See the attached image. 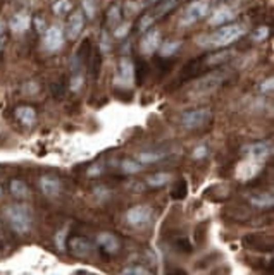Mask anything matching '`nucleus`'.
<instances>
[{
	"instance_id": "nucleus-6",
	"label": "nucleus",
	"mask_w": 274,
	"mask_h": 275,
	"mask_svg": "<svg viewBox=\"0 0 274 275\" xmlns=\"http://www.w3.org/2000/svg\"><path fill=\"white\" fill-rule=\"evenodd\" d=\"M224 76H226V74H224V72H221V71L210 72V74L204 76L202 80L197 81V85L193 86V91H197V95H204V93L214 91L224 81Z\"/></svg>"
},
{
	"instance_id": "nucleus-7",
	"label": "nucleus",
	"mask_w": 274,
	"mask_h": 275,
	"mask_svg": "<svg viewBox=\"0 0 274 275\" xmlns=\"http://www.w3.org/2000/svg\"><path fill=\"white\" fill-rule=\"evenodd\" d=\"M64 45V33L61 26H50L43 33V47L48 52H57Z\"/></svg>"
},
{
	"instance_id": "nucleus-19",
	"label": "nucleus",
	"mask_w": 274,
	"mask_h": 275,
	"mask_svg": "<svg viewBox=\"0 0 274 275\" xmlns=\"http://www.w3.org/2000/svg\"><path fill=\"white\" fill-rule=\"evenodd\" d=\"M178 2L179 0H160V4L154 9V12H150V14L154 16V19H159V17H162L164 14H168L169 11H173V9L178 6Z\"/></svg>"
},
{
	"instance_id": "nucleus-26",
	"label": "nucleus",
	"mask_w": 274,
	"mask_h": 275,
	"mask_svg": "<svg viewBox=\"0 0 274 275\" xmlns=\"http://www.w3.org/2000/svg\"><path fill=\"white\" fill-rule=\"evenodd\" d=\"M107 23H109L111 26H114V28L121 23V11H119V7H117V6H112L109 9V12H107Z\"/></svg>"
},
{
	"instance_id": "nucleus-43",
	"label": "nucleus",
	"mask_w": 274,
	"mask_h": 275,
	"mask_svg": "<svg viewBox=\"0 0 274 275\" xmlns=\"http://www.w3.org/2000/svg\"><path fill=\"white\" fill-rule=\"evenodd\" d=\"M2 47H4V38L0 36V50H2Z\"/></svg>"
},
{
	"instance_id": "nucleus-28",
	"label": "nucleus",
	"mask_w": 274,
	"mask_h": 275,
	"mask_svg": "<svg viewBox=\"0 0 274 275\" xmlns=\"http://www.w3.org/2000/svg\"><path fill=\"white\" fill-rule=\"evenodd\" d=\"M121 167H123V170L126 174H136V172L141 170V165L135 160H124L123 164H121Z\"/></svg>"
},
{
	"instance_id": "nucleus-15",
	"label": "nucleus",
	"mask_w": 274,
	"mask_h": 275,
	"mask_svg": "<svg viewBox=\"0 0 274 275\" xmlns=\"http://www.w3.org/2000/svg\"><path fill=\"white\" fill-rule=\"evenodd\" d=\"M247 153L250 155L252 160H264V159H267L269 153H271V145L264 143V141H261V143H253L250 146H247Z\"/></svg>"
},
{
	"instance_id": "nucleus-17",
	"label": "nucleus",
	"mask_w": 274,
	"mask_h": 275,
	"mask_svg": "<svg viewBox=\"0 0 274 275\" xmlns=\"http://www.w3.org/2000/svg\"><path fill=\"white\" fill-rule=\"evenodd\" d=\"M16 117L23 122L24 126H33L36 121V112L33 107L23 105V107H17L16 109Z\"/></svg>"
},
{
	"instance_id": "nucleus-9",
	"label": "nucleus",
	"mask_w": 274,
	"mask_h": 275,
	"mask_svg": "<svg viewBox=\"0 0 274 275\" xmlns=\"http://www.w3.org/2000/svg\"><path fill=\"white\" fill-rule=\"evenodd\" d=\"M67 246H69V251L78 258H88L92 253H94V244H92L86 238H81V235L71 238L69 243H67Z\"/></svg>"
},
{
	"instance_id": "nucleus-29",
	"label": "nucleus",
	"mask_w": 274,
	"mask_h": 275,
	"mask_svg": "<svg viewBox=\"0 0 274 275\" xmlns=\"http://www.w3.org/2000/svg\"><path fill=\"white\" fill-rule=\"evenodd\" d=\"M131 24L130 23H121L114 28V38H124L130 33Z\"/></svg>"
},
{
	"instance_id": "nucleus-30",
	"label": "nucleus",
	"mask_w": 274,
	"mask_h": 275,
	"mask_svg": "<svg viewBox=\"0 0 274 275\" xmlns=\"http://www.w3.org/2000/svg\"><path fill=\"white\" fill-rule=\"evenodd\" d=\"M66 234H67V229L59 230L56 234V244H57V249H61V251L66 249Z\"/></svg>"
},
{
	"instance_id": "nucleus-12",
	"label": "nucleus",
	"mask_w": 274,
	"mask_h": 275,
	"mask_svg": "<svg viewBox=\"0 0 274 275\" xmlns=\"http://www.w3.org/2000/svg\"><path fill=\"white\" fill-rule=\"evenodd\" d=\"M97 244L109 254H114L119 251V241H117L116 235H112L109 232H102L97 235Z\"/></svg>"
},
{
	"instance_id": "nucleus-40",
	"label": "nucleus",
	"mask_w": 274,
	"mask_h": 275,
	"mask_svg": "<svg viewBox=\"0 0 274 275\" xmlns=\"http://www.w3.org/2000/svg\"><path fill=\"white\" fill-rule=\"evenodd\" d=\"M102 48H104V50H107V48H109V40H107V34L105 33L102 34Z\"/></svg>"
},
{
	"instance_id": "nucleus-13",
	"label": "nucleus",
	"mask_w": 274,
	"mask_h": 275,
	"mask_svg": "<svg viewBox=\"0 0 274 275\" xmlns=\"http://www.w3.org/2000/svg\"><path fill=\"white\" fill-rule=\"evenodd\" d=\"M234 17V12L229 7H219L209 17V26H223Z\"/></svg>"
},
{
	"instance_id": "nucleus-41",
	"label": "nucleus",
	"mask_w": 274,
	"mask_h": 275,
	"mask_svg": "<svg viewBox=\"0 0 274 275\" xmlns=\"http://www.w3.org/2000/svg\"><path fill=\"white\" fill-rule=\"evenodd\" d=\"M29 90H31V91H36L38 86L35 85V83H31V85H24V91H29Z\"/></svg>"
},
{
	"instance_id": "nucleus-8",
	"label": "nucleus",
	"mask_w": 274,
	"mask_h": 275,
	"mask_svg": "<svg viewBox=\"0 0 274 275\" xmlns=\"http://www.w3.org/2000/svg\"><path fill=\"white\" fill-rule=\"evenodd\" d=\"M135 83V66L128 57H123L119 61V69L116 74V85L119 86H131Z\"/></svg>"
},
{
	"instance_id": "nucleus-10",
	"label": "nucleus",
	"mask_w": 274,
	"mask_h": 275,
	"mask_svg": "<svg viewBox=\"0 0 274 275\" xmlns=\"http://www.w3.org/2000/svg\"><path fill=\"white\" fill-rule=\"evenodd\" d=\"M83 28H85V16H83V12L81 11L72 12L69 21H67V28H66L67 38L76 40V38L80 36V33L83 31Z\"/></svg>"
},
{
	"instance_id": "nucleus-16",
	"label": "nucleus",
	"mask_w": 274,
	"mask_h": 275,
	"mask_svg": "<svg viewBox=\"0 0 274 275\" xmlns=\"http://www.w3.org/2000/svg\"><path fill=\"white\" fill-rule=\"evenodd\" d=\"M29 24H31V19H29L28 14L19 12V14H16V16L11 17V21H9V28H11L14 33H24L29 28Z\"/></svg>"
},
{
	"instance_id": "nucleus-14",
	"label": "nucleus",
	"mask_w": 274,
	"mask_h": 275,
	"mask_svg": "<svg viewBox=\"0 0 274 275\" xmlns=\"http://www.w3.org/2000/svg\"><path fill=\"white\" fill-rule=\"evenodd\" d=\"M40 188L43 191V194L53 198V196H57L59 191H61V183H59V179L53 178V175H43L40 179Z\"/></svg>"
},
{
	"instance_id": "nucleus-37",
	"label": "nucleus",
	"mask_w": 274,
	"mask_h": 275,
	"mask_svg": "<svg viewBox=\"0 0 274 275\" xmlns=\"http://www.w3.org/2000/svg\"><path fill=\"white\" fill-rule=\"evenodd\" d=\"M261 90H262L264 93H271V91H272V80H267L266 85L261 86Z\"/></svg>"
},
{
	"instance_id": "nucleus-22",
	"label": "nucleus",
	"mask_w": 274,
	"mask_h": 275,
	"mask_svg": "<svg viewBox=\"0 0 274 275\" xmlns=\"http://www.w3.org/2000/svg\"><path fill=\"white\" fill-rule=\"evenodd\" d=\"M169 179H171L169 174H166V172H159V174L150 175V178L147 179V184L152 186V188H160V186L168 184Z\"/></svg>"
},
{
	"instance_id": "nucleus-11",
	"label": "nucleus",
	"mask_w": 274,
	"mask_h": 275,
	"mask_svg": "<svg viewBox=\"0 0 274 275\" xmlns=\"http://www.w3.org/2000/svg\"><path fill=\"white\" fill-rule=\"evenodd\" d=\"M160 45V33L157 29H152V31H147L143 40H141L140 47H141V52L145 55H152L154 52H157V48Z\"/></svg>"
},
{
	"instance_id": "nucleus-3",
	"label": "nucleus",
	"mask_w": 274,
	"mask_h": 275,
	"mask_svg": "<svg viewBox=\"0 0 274 275\" xmlns=\"http://www.w3.org/2000/svg\"><path fill=\"white\" fill-rule=\"evenodd\" d=\"M209 0H195V2H192L185 9V14L181 16L179 24L181 26H190V24L204 19L205 16H209Z\"/></svg>"
},
{
	"instance_id": "nucleus-2",
	"label": "nucleus",
	"mask_w": 274,
	"mask_h": 275,
	"mask_svg": "<svg viewBox=\"0 0 274 275\" xmlns=\"http://www.w3.org/2000/svg\"><path fill=\"white\" fill-rule=\"evenodd\" d=\"M6 219L11 229L16 234H26L31 229V212L26 205H12L7 206L6 210Z\"/></svg>"
},
{
	"instance_id": "nucleus-25",
	"label": "nucleus",
	"mask_w": 274,
	"mask_h": 275,
	"mask_svg": "<svg viewBox=\"0 0 274 275\" xmlns=\"http://www.w3.org/2000/svg\"><path fill=\"white\" fill-rule=\"evenodd\" d=\"M121 275H154V272L143 267V265H131V267L124 268Z\"/></svg>"
},
{
	"instance_id": "nucleus-23",
	"label": "nucleus",
	"mask_w": 274,
	"mask_h": 275,
	"mask_svg": "<svg viewBox=\"0 0 274 275\" xmlns=\"http://www.w3.org/2000/svg\"><path fill=\"white\" fill-rule=\"evenodd\" d=\"M164 156L166 153H162V151H143V153L138 155V162H141V164H154V162L162 160Z\"/></svg>"
},
{
	"instance_id": "nucleus-38",
	"label": "nucleus",
	"mask_w": 274,
	"mask_h": 275,
	"mask_svg": "<svg viewBox=\"0 0 274 275\" xmlns=\"http://www.w3.org/2000/svg\"><path fill=\"white\" fill-rule=\"evenodd\" d=\"M100 170H102V169H100L99 165H94L90 170H88V175H97V174H100Z\"/></svg>"
},
{
	"instance_id": "nucleus-34",
	"label": "nucleus",
	"mask_w": 274,
	"mask_h": 275,
	"mask_svg": "<svg viewBox=\"0 0 274 275\" xmlns=\"http://www.w3.org/2000/svg\"><path fill=\"white\" fill-rule=\"evenodd\" d=\"M207 155V146H198V148H195L193 151V159H204V156Z\"/></svg>"
},
{
	"instance_id": "nucleus-24",
	"label": "nucleus",
	"mask_w": 274,
	"mask_h": 275,
	"mask_svg": "<svg viewBox=\"0 0 274 275\" xmlns=\"http://www.w3.org/2000/svg\"><path fill=\"white\" fill-rule=\"evenodd\" d=\"M71 9H72L71 0H57V2L52 6V11H53L56 16H66Z\"/></svg>"
},
{
	"instance_id": "nucleus-44",
	"label": "nucleus",
	"mask_w": 274,
	"mask_h": 275,
	"mask_svg": "<svg viewBox=\"0 0 274 275\" xmlns=\"http://www.w3.org/2000/svg\"><path fill=\"white\" fill-rule=\"evenodd\" d=\"M147 2H155V0H147Z\"/></svg>"
},
{
	"instance_id": "nucleus-4",
	"label": "nucleus",
	"mask_w": 274,
	"mask_h": 275,
	"mask_svg": "<svg viewBox=\"0 0 274 275\" xmlns=\"http://www.w3.org/2000/svg\"><path fill=\"white\" fill-rule=\"evenodd\" d=\"M152 215H154V212H152L150 206L136 205L126 212V222L135 229H145L152 222Z\"/></svg>"
},
{
	"instance_id": "nucleus-18",
	"label": "nucleus",
	"mask_w": 274,
	"mask_h": 275,
	"mask_svg": "<svg viewBox=\"0 0 274 275\" xmlns=\"http://www.w3.org/2000/svg\"><path fill=\"white\" fill-rule=\"evenodd\" d=\"M11 193L12 196H16L17 200H26L29 196V189L26 183H23L21 179H14L11 181Z\"/></svg>"
},
{
	"instance_id": "nucleus-35",
	"label": "nucleus",
	"mask_w": 274,
	"mask_h": 275,
	"mask_svg": "<svg viewBox=\"0 0 274 275\" xmlns=\"http://www.w3.org/2000/svg\"><path fill=\"white\" fill-rule=\"evenodd\" d=\"M228 57H231V53H229V52L217 53V55H214L212 58H210V64H214V62H223V61H226Z\"/></svg>"
},
{
	"instance_id": "nucleus-45",
	"label": "nucleus",
	"mask_w": 274,
	"mask_h": 275,
	"mask_svg": "<svg viewBox=\"0 0 274 275\" xmlns=\"http://www.w3.org/2000/svg\"><path fill=\"white\" fill-rule=\"evenodd\" d=\"M0 194H2V188H0Z\"/></svg>"
},
{
	"instance_id": "nucleus-20",
	"label": "nucleus",
	"mask_w": 274,
	"mask_h": 275,
	"mask_svg": "<svg viewBox=\"0 0 274 275\" xmlns=\"http://www.w3.org/2000/svg\"><path fill=\"white\" fill-rule=\"evenodd\" d=\"M179 47L181 42H164L162 45H159L157 50L160 53V57H171L179 50Z\"/></svg>"
},
{
	"instance_id": "nucleus-36",
	"label": "nucleus",
	"mask_w": 274,
	"mask_h": 275,
	"mask_svg": "<svg viewBox=\"0 0 274 275\" xmlns=\"http://www.w3.org/2000/svg\"><path fill=\"white\" fill-rule=\"evenodd\" d=\"M81 83H83V76L72 77V80H71V90H78V88L81 86Z\"/></svg>"
},
{
	"instance_id": "nucleus-33",
	"label": "nucleus",
	"mask_w": 274,
	"mask_h": 275,
	"mask_svg": "<svg viewBox=\"0 0 274 275\" xmlns=\"http://www.w3.org/2000/svg\"><path fill=\"white\" fill-rule=\"evenodd\" d=\"M35 26H36V31L38 33H45V29H47V24H45V19H42V17H36L35 21Z\"/></svg>"
},
{
	"instance_id": "nucleus-27",
	"label": "nucleus",
	"mask_w": 274,
	"mask_h": 275,
	"mask_svg": "<svg viewBox=\"0 0 274 275\" xmlns=\"http://www.w3.org/2000/svg\"><path fill=\"white\" fill-rule=\"evenodd\" d=\"M154 23H155V19H154V16L149 12V14H145V16H141V19H140V24H138V29L141 33H147L149 29L154 26Z\"/></svg>"
},
{
	"instance_id": "nucleus-5",
	"label": "nucleus",
	"mask_w": 274,
	"mask_h": 275,
	"mask_svg": "<svg viewBox=\"0 0 274 275\" xmlns=\"http://www.w3.org/2000/svg\"><path fill=\"white\" fill-rule=\"evenodd\" d=\"M210 114L209 109H195V110H188L185 114H181V124H183L187 129H197V127L207 124L210 121Z\"/></svg>"
},
{
	"instance_id": "nucleus-42",
	"label": "nucleus",
	"mask_w": 274,
	"mask_h": 275,
	"mask_svg": "<svg viewBox=\"0 0 274 275\" xmlns=\"http://www.w3.org/2000/svg\"><path fill=\"white\" fill-rule=\"evenodd\" d=\"M4 28H6V24L0 21V36H2V33H4Z\"/></svg>"
},
{
	"instance_id": "nucleus-1",
	"label": "nucleus",
	"mask_w": 274,
	"mask_h": 275,
	"mask_svg": "<svg viewBox=\"0 0 274 275\" xmlns=\"http://www.w3.org/2000/svg\"><path fill=\"white\" fill-rule=\"evenodd\" d=\"M243 34V28L240 24H228V26H221L214 33L205 34V36L197 38V45L204 48H221L231 45L233 42H236Z\"/></svg>"
},
{
	"instance_id": "nucleus-31",
	"label": "nucleus",
	"mask_w": 274,
	"mask_h": 275,
	"mask_svg": "<svg viewBox=\"0 0 274 275\" xmlns=\"http://www.w3.org/2000/svg\"><path fill=\"white\" fill-rule=\"evenodd\" d=\"M267 34H269V29L266 26H261V28L255 29V33H253V40L262 42V40H266V38H267Z\"/></svg>"
},
{
	"instance_id": "nucleus-39",
	"label": "nucleus",
	"mask_w": 274,
	"mask_h": 275,
	"mask_svg": "<svg viewBox=\"0 0 274 275\" xmlns=\"http://www.w3.org/2000/svg\"><path fill=\"white\" fill-rule=\"evenodd\" d=\"M72 275H99V273H95V272H90V270H76Z\"/></svg>"
},
{
	"instance_id": "nucleus-32",
	"label": "nucleus",
	"mask_w": 274,
	"mask_h": 275,
	"mask_svg": "<svg viewBox=\"0 0 274 275\" xmlns=\"http://www.w3.org/2000/svg\"><path fill=\"white\" fill-rule=\"evenodd\" d=\"M83 9H85V12H86L88 17H94L95 16V4L92 2V0H85V2H83Z\"/></svg>"
},
{
	"instance_id": "nucleus-21",
	"label": "nucleus",
	"mask_w": 274,
	"mask_h": 275,
	"mask_svg": "<svg viewBox=\"0 0 274 275\" xmlns=\"http://www.w3.org/2000/svg\"><path fill=\"white\" fill-rule=\"evenodd\" d=\"M250 203L257 208H269V206H272L274 200L271 194H255L250 198Z\"/></svg>"
}]
</instances>
